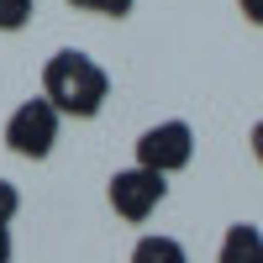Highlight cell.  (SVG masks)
I'll return each mask as SVG.
<instances>
[{"label": "cell", "mask_w": 263, "mask_h": 263, "mask_svg": "<svg viewBox=\"0 0 263 263\" xmlns=\"http://www.w3.org/2000/svg\"><path fill=\"white\" fill-rule=\"evenodd\" d=\"M42 100H48L58 116L90 121V116L105 111V100H111V74L84 48H58L42 63Z\"/></svg>", "instance_id": "cell-1"}, {"label": "cell", "mask_w": 263, "mask_h": 263, "mask_svg": "<svg viewBox=\"0 0 263 263\" xmlns=\"http://www.w3.org/2000/svg\"><path fill=\"white\" fill-rule=\"evenodd\" d=\"M58 126H63V116L42 95H32V100H21L6 116V147L16 153V158H27V163H42L58 147Z\"/></svg>", "instance_id": "cell-2"}, {"label": "cell", "mask_w": 263, "mask_h": 263, "mask_svg": "<svg viewBox=\"0 0 263 263\" xmlns=\"http://www.w3.org/2000/svg\"><path fill=\"white\" fill-rule=\"evenodd\" d=\"M105 200H111V211L121 216V221L142 227L147 216L168 200V179H163V174H153V168H137V163H132V168H116V174H111Z\"/></svg>", "instance_id": "cell-3"}, {"label": "cell", "mask_w": 263, "mask_h": 263, "mask_svg": "<svg viewBox=\"0 0 263 263\" xmlns=\"http://www.w3.org/2000/svg\"><path fill=\"white\" fill-rule=\"evenodd\" d=\"M190 158H195L190 121H158V126H147L137 137V168H153V174H163V179L190 168Z\"/></svg>", "instance_id": "cell-4"}, {"label": "cell", "mask_w": 263, "mask_h": 263, "mask_svg": "<svg viewBox=\"0 0 263 263\" xmlns=\"http://www.w3.org/2000/svg\"><path fill=\"white\" fill-rule=\"evenodd\" d=\"M216 263H263V232L253 221H232L216 248Z\"/></svg>", "instance_id": "cell-5"}, {"label": "cell", "mask_w": 263, "mask_h": 263, "mask_svg": "<svg viewBox=\"0 0 263 263\" xmlns=\"http://www.w3.org/2000/svg\"><path fill=\"white\" fill-rule=\"evenodd\" d=\"M132 263H190V253H184L179 237L147 232V237H137V248H132Z\"/></svg>", "instance_id": "cell-6"}, {"label": "cell", "mask_w": 263, "mask_h": 263, "mask_svg": "<svg viewBox=\"0 0 263 263\" xmlns=\"http://www.w3.org/2000/svg\"><path fill=\"white\" fill-rule=\"evenodd\" d=\"M74 11H84V16H105V21H121V16H132V6L137 0H69Z\"/></svg>", "instance_id": "cell-7"}, {"label": "cell", "mask_w": 263, "mask_h": 263, "mask_svg": "<svg viewBox=\"0 0 263 263\" xmlns=\"http://www.w3.org/2000/svg\"><path fill=\"white\" fill-rule=\"evenodd\" d=\"M32 21V0H0V32H21Z\"/></svg>", "instance_id": "cell-8"}, {"label": "cell", "mask_w": 263, "mask_h": 263, "mask_svg": "<svg viewBox=\"0 0 263 263\" xmlns=\"http://www.w3.org/2000/svg\"><path fill=\"white\" fill-rule=\"evenodd\" d=\"M16 211H21V190H16L11 179H0V227H11Z\"/></svg>", "instance_id": "cell-9"}, {"label": "cell", "mask_w": 263, "mask_h": 263, "mask_svg": "<svg viewBox=\"0 0 263 263\" xmlns=\"http://www.w3.org/2000/svg\"><path fill=\"white\" fill-rule=\"evenodd\" d=\"M237 11H242L253 27H263V0H237Z\"/></svg>", "instance_id": "cell-10"}, {"label": "cell", "mask_w": 263, "mask_h": 263, "mask_svg": "<svg viewBox=\"0 0 263 263\" xmlns=\"http://www.w3.org/2000/svg\"><path fill=\"white\" fill-rule=\"evenodd\" d=\"M248 147H253V158H258V163H263V121H258V126H253V132H248Z\"/></svg>", "instance_id": "cell-11"}, {"label": "cell", "mask_w": 263, "mask_h": 263, "mask_svg": "<svg viewBox=\"0 0 263 263\" xmlns=\"http://www.w3.org/2000/svg\"><path fill=\"white\" fill-rule=\"evenodd\" d=\"M11 253H16V242H11V227H0V263H11Z\"/></svg>", "instance_id": "cell-12"}]
</instances>
